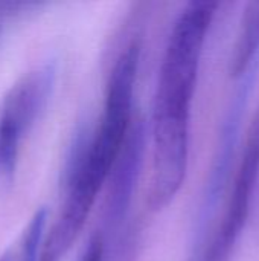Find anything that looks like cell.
Segmentation results:
<instances>
[{
    "label": "cell",
    "mask_w": 259,
    "mask_h": 261,
    "mask_svg": "<svg viewBox=\"0 0 259 261\" xmlns=\"http://www.w3.org/2000/svg\"><path fill=\"white\" fill-rule=\"evenodd\" d=\"M215 11L214 2L188 3L179 14L163 50L151 118L148 206L153 211L166 208L186 177L192 99Z\"/></svg>",
    "instance_id": "6da1fadb"
},
{
    "label": "cell",
    "mask_w": 259,
    "mask_h": 261,
    "mask_svg": "<svg viewBox=\"0 0 259 261\" xmlns=\"http://www.w3.org/2000/svg\"><path fill=\"white\" fill-rule=\"evenodd\" d=\"M55 75L53 64L35 67L24 73L0 102V193H8L14 185L24 135L44 110Z\"/></svg>",
    "instance_id": "7a4b0ae2"
},
{
    "label": "cell",
    "mask_w": 259,
    "mask_h": 261,
    "mask_svg": "<svg viewBox=\"0 0 259 261\" xmlns=\"http://www.w3.org/2000/svg\"><path fill=\"white\" fill-rule=\"evenodd\" d=\"M259 174V115L249 135L241 167L231 194L226 216L200 261H227L246 223L252 193Z\"/></svg>",
    "instance_id": "3957f363"
},
{
    "label": "cell",
    "mask_w": 259,
    "mask_h": 261,
    "mask_svg": "<svg viewBox=\"0 0 259 261\" xmlns=\"http://www.w3.org/2000/svg\"><path fill=\"white\" fill-rule=\"evenodd\" d=\"M145 142V121L142 118H134L125 144L105 182L107 194L104 200V229L99 231L104 240L108 234L116 232L127 217L143 161Z\"/></svg>",
    "instance_id": "277c9868"
},
{
    "label": "cell",
    "mask_w": 259,
    "mask_h": 261,
    "mask_svg": "<svg viewBox=\"0 0 259 261\" xmlns=\"http://www.w3.org/2000/svg\"><path fill=\"white\" fill-rule=\"evenodd\" d=\"M259 54V2L250 3L243 20V29L235 46L232 70L234 75L241 76L247 72Z\"/></svg>",
    "instance_id": "5b68a950"
},
{
    "label": "cell",
    "mask_w": 259,
    "mask_h": 261,
    "mask_svg": "<svg viewBox=\"0 0 259 261\" xmlns=\"http://www.w3.org/2000/svg\"><path fill=\"white\" fill-rule=\"evenodd\" d=\"M46 229L47 211L40 208L29 220L20 239L0 255V261H37Z\"/></svg>",
    "instance_id": "8992f818"
},
{
    "label": "cell",
    "mask_w": 259,
    "mask_h": 261,
    "mask_svg": "<svg viewBox=\"0 0 259 261\" xmlns=\"http://www.w3.org/2000/svg\"><path fill=\"white\" fill-rule=\"evenodd\" d=\"M34 5L35 3L27 2H0V37L9 26V23H12L23 12L29 11V8H32Z\"/></svg>",
    "instance_id": "52a82bcc"
},
{
    "label": "cell",
    "mask_w": 259,
    "mask_h": 261,
    "mask_svg": "<svg viewBox=\"0 0 259 261\" xmlns=\"http://www.w3.org/2000/svg\"><path fill=\"white\" fill-rule=\"evenodd\" d=\"M105 240L99 231L92 234L78 261H105Z\"/></svg>",
    "instance_id": "ba28073f"
}]
</instances>
